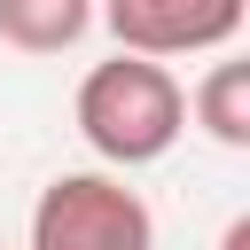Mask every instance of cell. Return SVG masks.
<instances>
[{"mask_svg": "<svg viewBox=\"0 0 250 250\" xmlns=\"http://www.w3.org/2000/svg\"><path fill=\"white\" fill-rule=\"evenodd\" d=\"M78 141L109 164V172H141L156 156H172V141L188 133V86L156 62V55H133L117 47L109 62H94L78 78Z\"/></svg>", "mask_w": 250, "mask_h": 250, "instance_id": "obj_1", "label": "cell"}, {"mask_svg": "<svg viewBox=\"0 0 250 250\" xmlns=\"http://www.w3.org/2000/svg\"><path fill=\"white\" fill-rule=\"evenodd\" d=\"M23 250H156V211L125 172H55L31 203V242Z\"/></svg>", "mask_w": 250, "mask_h": 250, "instance_id": "obj_2", "label": "cell"}, {"mask_svg": "<svg viewBox=\"0 0 250 250\" xmlns=\"http://www.w3.org/2000/svg\"><path fill=\"white\" fill-rule=\"evenodd\" d=\"M94 16L109 23L117 47L133 55H219L234 47V31L250 23V0H94Z\"/></svg>", "mask_w": 250, "mask_h": 250, "instance_id": "obj_3", "label": "cell"}, {"mask_svg": "<svg viewBox=\"0 0 250 250\" xmlns=\"http://www.w3.org/2000/svg\"><path fill=\"white\" fill-rule=\"evenodd\" d=\"M94 31V0H0V47L16 55H62Z\"/></svg>", "mask_w": 250, "mask_h": 250, "instance_id": "obj_4", "label": "cell"}, {"mask_svg": "<svg viewBox=\"0 0 250 250\" xmlns=\"http://www.w3.org/2000/svg\"><path fill=\"white\" fill-rule=\"evenodd\" d=\"M188 117L219 141V148H250V62H234L227 47H219V62L195 78V94H188Z\"/></svg>", "mask_w": 250, "mask_h": 250, "instance_id": "obj_5", "label": "cell"}]
</instances>
